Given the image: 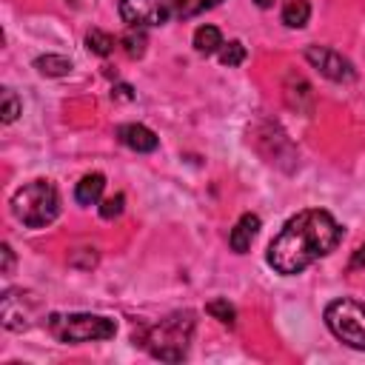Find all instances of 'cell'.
Here are the masks:
<instances>
[{"mask_svg": "<svg viewBox=\"0 0 365 365\" xmlns=\"http://www.w3.org/2000/svg\"><path fill=\"white\" fill-rule=\"evenodd\" d=\"M342 240V225L322 208H308L291 217L268 245V265L277 274H299L319 257L331 254Z\"/></svg>", "mask_w": 365, "mask_h": 365, "instance_id": "6da1fadb", "label": "cell"}, {"mask_svg": "<svg viewBox=\"0 0 365 365\" xmlns=\"http://www.w3.org/2000/svg\"><path fill=\"white\" fill-rule=\"evenodd\" d=\"M11 214L26 228H46L60 214V194L48 180H31L11 194Z\"/></svg>", "mask_w": 365, "mask_h": 365, "instance_id": "7a4b0ae2", "label": "cell"}, {"mask_svg": "<svg viewBox=\"0 0 365 365\" xmlns=\"http://www.w3.org/2000/svg\"><path fill=\"white\" fill-rule=\"evenodd\" d=\"M194 334V314L191 311H177L165 319H160L154 328L145 334V348L151 356L165 359V362H180L188 354Z\"/></svg>", "mask_w": 365, "mask_h": 365, "instance_id": "3957f363", "label": "cell"}, {"mask_svg": "<svg viewBox=\"0 0 365 365\" xmlns=\"http://www.w3.org/2000/svg\"><path fill=\"white\" fill-rule=\"evenodd\" d=\"M48 331L60 342H100L117 334V322L103 314H51Z\"/></svg>", "mask_w": 365, "mask_h": 365, "instance_id": "277c9868", "label": "cell"}, {"mask_svg": "<svg viewBox=\"0 0 365 365\" xmlns=\"http://www.w3.org/2000/svg\"><path fill=\"white\" fill-rule=\"evenodd\" d=\"M325 325L345 345L365 351V305L362 302L345 299V297L328 302V308H325Z\"/></svg>", "mask_w": 365, "mask_h": 365, "instance_id": "5b68a950", "label": "cell"}, {"mask_svg": "<svg viewBox=\"0 0 365 365\" xmlns=\"http://www.w3.org/2000/svg\"><path fill=\"white\" fill-rule=\"evenodd\" d=\"M174 14V0H120V17L128 26H163Z\"/></svg>", "mask_w": 365, "mask_h": 365, "instance_id": "8992f818", "label": "cell"}, {"mask_svg": "<svg viewBox=\"0 0 365 365\" xmlns=\"http://www.w3.org/2000/svg\"><path fill=\"white\" fill-rule=\"evenodd\" d=\"M34 314H37V299L31 294H26L23 288H9L3 294V302H0V317H3V325L9 331H23L34 322Z\"/></svg>", "mask_w": 365, "mask_h": 365, "instance_id": "52a82bcc", "label": "cell"}, {"mask_svg": "<svg viewBox=\"0 0 365 365\" xmlns=\"http://www.w3.org/2000/svg\"><path fill=\"white\" fill-rule=\"evenodd\" d=\"M305 60H308L322 77H328V80H334V83H351V80L356 77L351 60L342 57L339 51L328 48V46H308V48H305Z\"/></svg>", "mask_w": 365, "mask_h": 365, "instance_id": "ba28073f", "label": "cell"}, {"mask_svg": "<svg viewBox=\"0 0 365 365\" xmlns=\"http://www.w3.org/2000/svg\"><path fill=\"white\" fill-rule=\"evenodd\" d=\"M117 140L123 145H128L131 151H140V154H148L160 145V137L148 125H140V123H123L117 128Z\"/></svg>", "mask_w": 365, "mask_h": 365, "instance_id": "9c48e42d", "label": "cell"}, {"mask_svg": "<svg viewBox=\"0 0 365 365\" xmlns=\"http://www.w3.org/2000/svg\"><path fill=\"white\" fill-rule=\"evenodd\" d=\"M257 234H259V217H257V214H242V217L237 220V225L231 228V234H228L231 251L245 254V251L251 248V242L257 240Z\"/></svg>", "mask_w": 365, "mask_h": 365, "instance_id": "30bf717a", "label": "cell"}, {"mask_svg": "<svg viewBox=\"0 0 365 365\" xmlns=\"http://www.w3.org/2000/svg\"><path fill=\"white\" fill-rule=\"evenodd\" d=\"M103 188H106V177L100 171L94 174H86L77 185H74V200L80 205H94L100 197H103Z\"/></svg>", "mask_w": 365, "mask_h": 365, "instance_id": "8fae6325", "label": "cell"}, {"mask_svg": "<svg viewBox=\"0 0 365 365\" xmlns=\"http://www.w3.org/2000/svg\"><path fill=\"white\" fill-rule=\"evenodd\" d=\"M194 48H197V54H214V51H220L222 48V34H220V29L217 26H200L197 31H194Z\"/></svg>", "mask_w": 365, "mask_h": 365, "instance_id": "7c38bea8", "label": "cell"}, {"mask_svg": "<svg viewBox=\"0 0 365 365\" xmlns=\"http://www.w3.org/2000/svg\"><path fill=\"white\" fill-rule=\"evenodd\" d=\"M34 68L46 77H66L71 71V60L63 54H43L34 60Z\"/></svg>", "mask_w": 365, "mask_h": 365, "instance_id": "4fadbf2b", "label": "cell"}, {"mask_svg": "<svg viewBox=\"0 0 365 365\" xmlns=\"http://www.w3.org/2000/svg\"><path fill=\"white\" fill-rule=\"evenodd\" d=\"M311 17V3L308 0H288L282 9V23L288 29H302Z\"/></svg>", "mask_w": 365, "mask_h": 365, "instance_id": "5bb4252c", "label": "cell"}, {"mask_svg": "<svg viewBox=\"0 0 365 365\" xmlns=\"http://www.w3.org/2000/svg\"><path fill=\"white\" fill-rule=\"evenodd\" d=\"M120 43H123V48H125L128 57H143V54H145V43H148L145 29H143V26H131V29L123 34Z\"/></svg>", "mask_w": 365, "mask_h": 365, "instance_id": "9a60e30c", "label": "cell"}, {"mask_svg": "<svg viewBox=\"0 0 365 365\" xmlns=\"http://www.w3.org/2000/svg\"><path fill=\"white\" fill-rule=\"evenodd\" d=\"M220 3L222 0H174V14L188 20V17H197V14H202V11H208Z\"/></svg>", "mask_w": 365, "mask_h": 365, "instance_id": "2e32d148", "label": "cell"}, {"mask_svg": "<svg viewBox=\"0 0 365 365\" xmlns=\"http://www.w3.org/2000/svg\"><path fill=\"white\" fill-rule=\"evenodd\" d=\"M86 46H88V51H94L97 57H108V54L114 51V37H111L108 31L91 29V31L86 34Z\"/></svg>", "mask_w": 365, "mask_h": 365, "instance_id": "e0dca14e", "label": "cell"}, {"mask_svg": "<svg viewBox=\"0 0 365 365\" xmlns=\"http://www.w3.org/2000/svg\"><path fill=\"white\" fill-rule=\"evenodd\" d=\"M205 311L214 317V319H220L222 325H234V319H237V311H234V305L228 302V299H211L208 305H205Z\"/></svg>", "mask_w": 365, "mask_h": 365, "instance_id": "ac0fdd59", "label": "cell"}, {"mask_svg": "<svg viewBox=\"0 0 365 365\" xmlns=\"http://www.w3.org/2000/svg\"><path fill=\"white\" fill-rule=\"evenodd\" d=\"M242 60H245V46H242L240 40L222 43V48H220V63H222V66L234 68V66H240Z\"/></svg>", "mask_w": 365, "mask_h": 365, "instance_id": "d6986e66", "label": "cell"}, {"mask_svg": "<svg viewBox=\"0 0 365 365\" xmlns=\"http://www.w3.org/2000/svg\"><path fill=\"white\" fill-rule=\"evenodd\" d=\"M20 114V100L14 97L11 88H3V123H14Z\"/></svg>", "mask_w": 365, "mask_h": 365, "instance_id": "ffe728a7", "label": "cell"}, {"mask_svg": "<svg viewBox=\"0 0 365 365\" xmlns=\"http://www.w3.org/2000/svg\"><path fill=\"white\" fill-rule=\"evenodd\" d=\"M123 205H125V197H123V194H114V197L103 200V205H100V217H103V220H114V217L123 214Z\"/></svg>", "mask_w": 365, "mask_h": 365, "instance_id": "44dd1931", "label": "cell"}, {"mask_svg": "<svg viewBox=\"0 0 365 365\" xmlns=\"http://www.w3.org/2000/svg\"><path fill=\"white\" fill-rule=\"evenodd\" d=\"M0 254H3V274H11V268H14V251H11V245L3 242Z\"/></svg>", "mask_w": 365, "mask_h": 365, "instance_id": "7402d4cb", "label": "cell"}, {"mask_svg": "<svg viewBox=\"0 0 365 365\" xmlns=\"http://www.w3.org/2000/svg\"><path fill=\"white\" fill-rule=\"evenodd\" d=\"M348 268H351V271H359V268H365V242H362V245L354 251V257H351Z\"/></svg>", "mask_w": 365, "mask_h": 365, "instance_id": "603a6c76", "label": "cell"}, {"mask_svg": "<svg viewBox=\"0 0 365 365\" xmlns=\"http://www.w3.org/2000/svg\"><path fill=\"white\" fill-rule=\"evenodd\" d=\"M111 97H120V100H131L134 94H131V86H117V88H111Z\"/></svg>", "mask_w": 365, "mask_h": 365, "instance_id": "cb8c5ba5", "label": "cell"}, {"mask_svg": "<svg viewBox=\"0 0 365 365\" xmlns=\"http://www.w3.org/2000/svg\"><path fill=\"white\" fill-rule=\"evenodd\" d=\"M259 9H268V6H274V0H254Z\"/></svg>", "mask_w": 365, "mask_h": 365, "instance_id": "d4e9b609", "label": "cell"}]
</instances>
